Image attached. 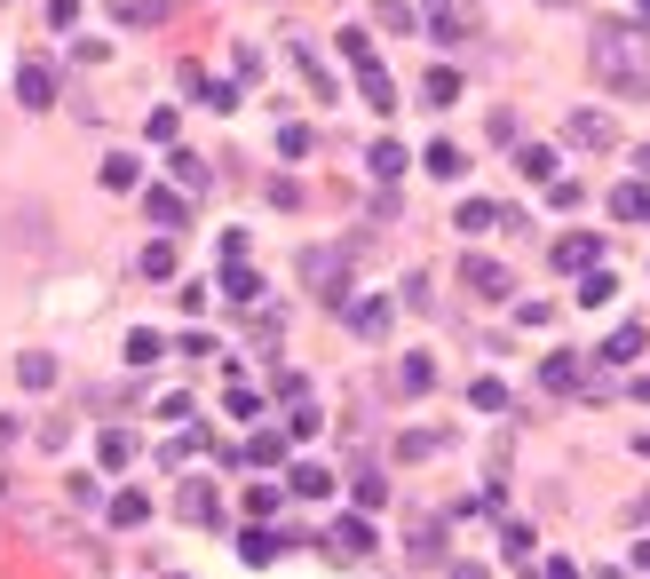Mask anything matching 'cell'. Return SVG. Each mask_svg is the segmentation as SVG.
Returning a JSON list of instances; mask_svg holds the SVG:
<instances>
[{
  "label": "cell",
  "instance_id": "cell-8",
  "mask_svg": "<svg viewBox=\"0 0 650 579\" xmlns=\"http://www.w3.org/2000/svg\"><path fill=\"white\" fill-rule=\"evenodd\" d=\"M611 215H619V223H643L650 215V183H619V191H611Z\"/></svg>",
  "mask_w": 650,
  "mask_h": 579
},
{
  "label": "cell",
  "instance_id": "cell-26",
  "mask_svg": "<svg viewBox=\"0 0 650 579\" xmlns=\"http://www.w3.org/2000/svg\"><path fill=\"white\" fill-rule=\"evenodd\" d=\"M571 373H579V365H571V349H555V357L540 365V381H547V389H571Z\"/></svg>",
  "mask_w": 650,
  "mask_h": 579
},
{
  "label": "cell",
  "instance_id": "cell-21",
  "mask_svg": "<svg viewBox=\"0 0 650 579\" xmlns=\"http://www.w3.org/2000/svg\"><path fill=\"white\" fill-rule=\"evenodd\" d=\"M421 96H429L436 112H444V104H452V96H460V72H429V80H421Z\"/></svg>",
  "mask_w": 650,
  "mask_h": 579
},
{
  "label": "cell",
  "instance_id": "cell-23",
  "mask_svg": "<svg viewBox=\"0 0 650 579\" xmlns=\"http://www.w3.org/2000/svg\"><path fill=\"white\" fill-rule=\"evenodd\" d=\"M492 223H500L492 199H468V207H460V231H492Z\"/></svg>",
  "mask_w": 650,
  "mask_h": 579
},
{
  "label": "cell",
  "instance_id": "cell-35",
  "mask_svg": "<svg viewBox=\"0 0 650 579\" xmlns=\"http://www.w3.org/2000/svg\"><path fill=\"white\" fill-rule=\"evenodd\" d=\"M540 8H571V0H540Z\"/></svg>",
  "mask_w": 650,
  "mask_h": 579
},
{
  "label": "cell",
  "instance_id": "cell-32",
  "mask_svg": "<svg viewBox=\"0 0 650 579\" xmlns=\"http://www.w3.org/2000/svg\"><path fill=\"white\" fill-rule=\"evenodd\" d=\"M175 175H183V183H191V191H207V175H215V167H207V159H191V151H183V159H175Z\"/></svg>",
  "mask_w": 650,
  "mask_h": 579
},
{
  "label": "cell",
  "instance_id": "cell-22",
  "mask_svg": "<svg viewBox=\"0 0 650 579\" xmlns=\"http://www.w3.org/2000/svg\"><path fill=\"white\" fill-rule=\"evenodd\" d=\"M104 191H135V159H127V151L104 159Z\"/></svg>",
  "mask_w": 650,
  "mask_h": 579
},
{
  "label": "cell",
  "instance_id": "cell-11",
  "mask_svg": "<svg viewBox=\"0 0 650 579\" xmlns=\"http://www.w3.org/2000/svg\"><path fill=\"white\" fill-rule=\"evenodd\" d=\"M421 167H429L436 183H460V175H468V159H460L452 143H429V159H421Z\"/></svg>",
  "mask_w": 650,
  "mask_h": 579
},
{
  "label": "cell",
  "instance_id": "cell-7",
  "mask_svg": "<svg viewBox=\"0 0 650 579\" xmlns=\"http://www.w3.org/2000/svg\"><path fill=\"white\" fill-rule=\"evenodd\" d=\"M175 516H183V524H215L222 508H215V492H207V484H183V500H175Z\"/></svg>",
  "mask_w": 650,
  "mask_h": 579
},
{
  "label": "cell",
  "instance_id": "cell-4",
  "mask_svg": "<svg viewBox=\"0 0 650 579\" xmlns=\"http://www.w3.org/2000/svg\"><path fill=\"white\" fill-rule=\"evenodd\" d=\"M595 254H603V238H595V231L555 238V270H595Z\"/></svg>",
  "mask_w": 650,
  "mask_h": 579
},
{
  "label": "cell",
  "instance_id": "cell-19",
  "mask_svg": "<svg viewBox=\"0 0 650 579\" xmlns=\"http://www.w3.org/2000/svg\"><path fill=\"white\" fill-rule=\"evenodd\" d=\"M611 294H619V278H611V270H587V286H579V302H587V310H603Z\"/></svg>",
  "mask_w": 650,
  "mask_h": 579
},
{
  "label": "cell",
  "instance_id": "cell-29",
  "mask_svg": "<svg viewBox=\"0 0 650 579\" xmlns=\"http://www.w3.org/2000/svg\"><path fill=\"white\" fill-rule=\"evenodd\" d=\"M278 453H286V429H270V437H254V445H246L238 461H278Z\"/></svg>",
  "mask_w": 650,
  "mask_h": 579
},
{
  "label": "cell",
  "instance_id": "cell-24",
  "mask_svg": "<svg viewBox=\"0 0 650 579\" xmlns=\"http://www.w3.org/2000/svg\"><path fill=\"white\" fill-rule=\"evenodd\" d=\"M468 405H476V413H500V405H508V389H500V381H492V373H484V381H476V389H468Z\"/></svg>",
  "mask_w": 650,
  "mask_h": 579
},
{
  "label": "cell",
  "instance_id": "cell-28",
  "mask_svg": "<svg viewBox=\"0 0 650 579\" xmlns=\"http://www.w3.org/2000/svg\"><path fill=\"white\" fill-rule=\"evenodd\" d=\"M143 270H151V278H175V246H167V238H159V246H143Z\"/></svg>",
  "mask_w": 650,
  "mask_h": 579
},
{
  "label": "cell",
  "instance_id": "cell-14",
  "mask_svg": "<svg viewBox=\"0 0 650 579\" xmlns=\"http://www.w3.org/2000/svg\"><path fill=\"white\" fill-rule=\"evenodd\" d=\"M365 167H373L381 183H397V175H405V143H373V151H365Z\"/></svg>",
  "mask_w": 650,
  "mask_h": 579
},
{
  "label": "cell",
  "instance_id": "cell-9",
  "mask_svg": "<svg viewBox=\"0 0 650 579\" xmlns=\"http://www.w3.org/2000/svg\"><path fill=\"white\" fill-rule=\"evenodd\" d=\"M143 207H151V223H159V231H183V223H191V207H183L175 191H151Z\"/></svg>",
  "mask_w": 650,
  "mask_h": 579
},
{
  "label": "cell",
  "instance_id": "cell-16",
  "mask_svg": "<svg viewBox=\"0 0 650 579\" xmlns=\"http://www.w3.org/2000/svg\"><path fill=\"white\" fill-rule=\"evenodd\" d=\"M349 326H357L365 342H381V334H389V310H381V302H357V310H349Z\"/></svg>",
  "mask_w": 650,
  "mask_h": 579
},
{
  "label": "cell",
  "instance_id": "cell-37",
  "mask_svg": "<svg viewBox=\"0 0 650 579\" xmlns=\"http://www.w3.org/2000/svg\"><path fill=\"white\" fill-rule=\"evenodd\" d=\"M643 175H650V151H643Z\"/></svg>",
  "mask_w": 650,
  "mask_h": 579
},
{
  "label": "cell",
  "instance_id": "cell-33",
  "mask_svg": "<svg viewBox=\"0 0 650 579\" xmlns=\"http://www.w3.org/2000/svg\"><path fill=\"white\" fill-rule=\"evenodd\" d=\"M532 579H579V572H571L563 556H547V564H532Z\"/></svg>",
  "mask_w": 650,
  "mask_h": 579
},
{
  "label": "cell",
  "instance_id": "cell-1",
  "mask_svg": "<svg viewBox=\"0 0 650 579\" xmlns=\"http://www.w3.org/2000/svg\"><path fill=\"white\" fill-rule=\"evenodd\" d=\"M595 72L611 88H627V96H650V40L635 24H603L595 32Z\"/></svg>",
  "mask_w": 650,
  "mask_h": 579
},
{
  "label": "cell",
  "instance_id": "cell-30",
  "mask_svg": "<svg viewBox=\"0 0 650 579\" xmlns=\"http://www.w3.org/2000/svg\"><path fill=\"white\" fill-rule=\"evenodd\" d=\"M413 556H421V564H436V556H444V532H436V524H421V532H413Z\"/></svg>",
  "mask_w": 650,
  "mask_h": 579
},
{
  "label": "cell",
  "instance_id": "cell-27",
  "mask_svg": "<svg viewBox=\"0 0 650 579\" xmlns=\"http://www.w3.org/2000/svg\"><path fill=\"white\" fill-rule=\"evenodd\" d=\"M635 349H643V326H619V334H611V342H603V357H611V365H619V357H635Z\"/></svg>",
  "mask_w": 650,
  "mask_h": 579
},
{
  "label": "cell",
  "instance_id": "cell-20",
  "mask_svg": "<svg viewBox=\"0 0 650 579\" xmlns=\"http://www.w3.org/2000/svg\"><path fill=\"white\" fill-rule=\"evenodd\" d=\"M238 556H246V564H254V572H262V564H270V556H278V540H270V532H238Z\"/></svg>",
  "mask_w": 650,
  "mask_h": 579
},
{
  "label": "cell",
  "instance_id": "cell-10",
  "mask_svg": "<svg viewBox=\"0 0 650 579\" xmlns=\"http://www.w3.org/2000/svg\"><path fill=\"white\" fill-rule=\"evenodd\" d=\"M365 548H373V524H365V516H349V524L333 532V556L349 564V556H365Z\"/></svg>",
  "mask_w": 650,
  "mask_h": 579
},
{
  "label": "cell",
  "instance_id": "cell-25",
  "mask_svg": "<svg viewBox=\"0 0 650 579\" xmlns=\"http://www.w3.org/2000/svg\"><path fill=\"white\" fill-rule=\"evenodd\" d=\"M143 516H151L143 492H119V500H111V524H143Z\"/></svg>",
  "mask_w": 650,
  "mask_h": 579
},
{
  "label": "cell",
  "instance_id": "cell-31",
  "mask_svg": "<svg viewBox=\"0 0 650 579\" xmlns=\"http://www.w3.org/2000/svg\"><path fill=\"white\" fill-rule=\"evenodd\" d=\"M278 151H286V159H302V151H310V127H294V119H286V127H278Z\"/></svg>",
  "mask_w": 650,
  "mask_h": 579
},
{
  "label": "cell",
  "instance_id": "cell-36",
  "mask_svg": "<svg viewBox=\"0 0 650 579\" xmlns=\"http://www.w3.org/2000/svg\"><path fill=\"white\" fill-rule=\"evenodd\" d=\"M635 8H643V16H650V0H635Z\"/></svg>",
  "mask_w": 650,
  "mask_h": 579
},
{
  "label": "cell",
  "instance_id": "cell-3",
  "mask_svg": "<svg viewBox=\"0 0 650 579\" xmlns=\"http://www.w3.org/2000/svg\"><path fill=\"white\" fill-rule=\"evenodd\" d=\"M357 72V96H365V112H397V88H389V72L381 64H349Z\"/></svg>",
  "mask_w": 650,
  "mask_h": 579
},
{
  "label": "cell",
  "instance_id": "cell-12",
  "mask_svg": "<svg viewBox=\"0 0 650 579\" xmlns=\"http://www.w3.org/2000/svg\"><path fill=\"white\" fill-rule=\"evenodd\" d=\"M516 167H524L532 183H555V167H563V159H555L547 143H524V151H516Z\"/></svg>",
  "mask_w": 650,
  "mask_h": 579
},
{
  "label": "cell",
  "instance_id": "cell-15",
  "mask_svg": "<svg viewBox=\"0 0 650 579\" xmlns=\"http://www.w3.org/2000/svg\"><path fill=\"white\" fill-rule=\"evenodd\" d=\"M159 357H167V342H159L151 326H135V334H127V365H159Z\"/></svg>",
  "mask_w": 650,
  "mask_h": 579
},
{
  "label": "cell",
  "instance_id": "cell-5",
  "mask_svg": "<svg viewBox=\"0 0 650 579\" xmlns=\"http://www.w3.org/2000/svg\"><path fill=\"white\" fill-rule=\"evenodd\" d=\"M563 135H571V143H595V151H611V135H619V127H611L603 112H571V127H563Z\"/></svg>",
  "mask_w": 650,
  "mask_h": 579
},
{
  "label": "cell",
  "instance_id": "cell-18",
  "mask_svg": "<svg viewBox=\"0 0 650 579\" xmlns=\"http://www.w3.org/2000/svg\"><path fill=\"white\" fill-rule=\"evenodd\" d=\"M222 294H230V302H262V278H254V270H222Z\"/></svg>",
  "mask_w": 650,
  "mask_h": 579
},
{
  "label": "cell",
  "instance_id": "cell-6",
  "mask_svg": "<svg viewBox=\"0 0 650 579\" xmlns=\"http://www.w3.org/2000/svg\"><path fill=\"white\" fill-rule=\"evenodd\" d=\"M468 286H476L484 302H500V294H508V270H500V262H484V254H468Z\"/></svg>",
  "mask_w": 650,
  "mask_h": 579
},
{
  "label": "cell",
  "instance_id": "cell-13",
  "mask_svg": "<svg viewBox=\"0 0 650 579\" xmlns=\"http://www.w3.org/2000/svg\"><path fill=\"white\" fill-rule=\"evenodd\" d=\"M96 461H104V468H127V461H135V437H127V429H104V437H96Z\"/></svg>",
  "mask_w": 650,
  "mask_h": 579
},
{
  "label": "cell",
  "instance_id": "cell-17",
  "mask_svg": "<svg viewBox=\"0 0 650 579\" xmlns=\"http://www.w3.org/2000/svg\"><path fill=\"white\" fill-rule=\"evenodd\" d=\"M294 492H302V500H325V492H333V476H325L318 461H302V468H294Z\"/></svg>",
  "mask_w": 650,
  "mask_h": 579
},
{
  "label": "cell",
  "instance_id": "cell-34",
  "mask_svg": "<svg viewBox=\"0 0 650 579\" xmlns=\"http://www.w3.org/2000/svg\"><path fill=\"white\" fill-rule=\"evenodd\" d=\"M452 579H484V564H452Z\"/></svg>",
  "mask_w": 650,
  "mask_h": 579
},
{
  "label": "cell",
  "instance_id": "cell-2",
  "mask_svg": "<svg viewBox=\"0 0 650 579\" xmlns=\"http://www.w3.org/2000/svg\"><path fill=\"white\" fill-rule=\"evenodd\" d=\"M16 96H24L32 112H40V104H56V72H48L40 56H32V64H16Z\"/></svg>",
  "mask_w": 650,
  "mask_h": 579
}]
</instances>
